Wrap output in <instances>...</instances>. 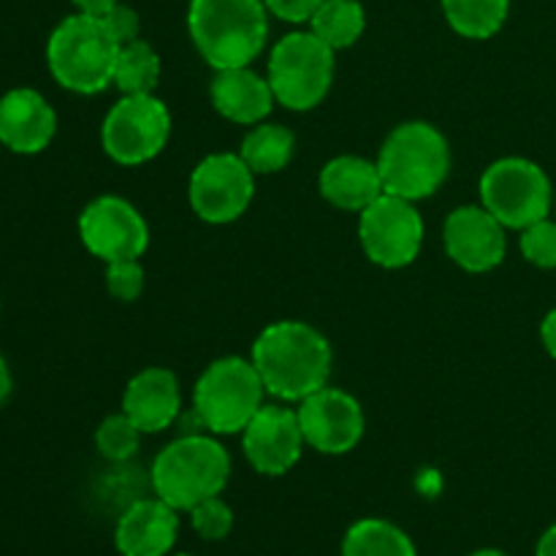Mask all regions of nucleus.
Listing matches in <instances>:
<instances>
[{"label": "nucleus", "instance_id": "nucleus-1", "mask_svg": "<svg viewBox=\"0 0 556 556\" xmlns=\"http://www.w3.org/2000/svg\"><path fill=\"white\" fill-rule=\"evenodd\" d=\"M250 362L258 369L266 394L299 405L304 396L329 386L334 351L315 326L275 320L255 337Z\"/></svg>", "mask_w": 556, "mask_h": 556}, {"label": "nucleus", "instance_id": "nucleus-2", "mask_svg": "<svg viewBox=\"0 0 556 556\" xmlns=\"http://www.w3.org/2000/svg\"><path fill=\"white\" fill-rule=\"evenodd\" d=\"M188 33L210 68H244L264 52L269 9L264 0H190Z\"/></svg>", "mask_w": 556, "mask_h": 556}, {"label": "nucleus", "instance_id": "nucleus-3", "mask_svg": "<svg viewBox=\"0 0 556 556\" xmlns=\"http://www.w3.org/2000/svg\"><path fill=\"white\" fill-rule=\"evenodd\" d=\"M150 476L155 497L190 514L204 500L220 497L231 478V456L215 434H182L155 456Z\"/></svg>", "mask_w": 556, "mask_h": 556}, {"label": "nucleus", "instance_id": "nucleus-4", "mask_svg": "<svg viewBox=\"0 0 556 556\" xmlns=\"http://www.w3.org/2000/svg\"><path fill=\"white\" fill-rule=\"evenodd\" d=\"M123 43L114 38L103 16H65L47 41V65L52 79L76 96H96L114 85V65Z\"/></svg>", "mask_w": 556, "mask_h": 556}, {"label": "nucleus", "instance_id": "nucleus-5", "mask_svg": "<svg viewBox=\"0 0 556 556\" xmlns=\"http://www.w3.org/2000/svg\"><path fill=\"white\" fill-rule=\"evenodd\" d=\"M378 168L386 193L407 201L429 199L451 174L448 139L424 119L396 125L380 147Z\"/></svg>", "mask_w": 556, "mask_h": 556}, {"label": "nucleus", "instance_id": "nucleus-6", "mask_svg": "<svg viewBox=\"0 0 556 556\" xmlns=\"http://www.w3.org/2000/svg\"><path fill=\"white\" fill-rule=\"evenodd\" d=\"M264 380L250 358L223 356L215 358L193 386V410L204 421L206 432L242 434L264 407Z\"/></svg>", "mask_w": 556, "mask_h": 556}, {"label": "nucleus", "instance_id": "nucleus-7", "mask_svg": "<svg viewBox=\"0 0 556 556\" xmlns=\"http://www.w3.org/2000/svg\"><path fill=\"white\" fill-rule=\"evenodd\" d=\"M334 49L313 30H293L275 43L266 65V79L280 106L309 112L320 106L334 85Z\"/></svg>", "mask_w": 556, "mask_h": 556}, {"label": "nucleus", "instance_id": "nucleus-8", "mask_svg": "<svg viewBox=\"0 0 556 556\" xmlns=\"http://www.w3.org/2000/svg\"><path fill=\"white\" fill-rule=\"evenodd\" d=\"M481 204L510 231H525L552 215L556 190L548 174L527 157H500L481 174Z\"/></svg>", "mask_w": 556, "mask_h": 556}, {"label": "nucleus", "instance_id": "nucleus-9", "mask_svg": "<svg viewBox=\"0 0 556 556\" xmlns=\"http://www.w3.org/2000/svg\"><path fill=\"white\" fill-rule=\"evenodd\" d=\"M172 139V112L150 96H123L101 123V147L119 166H141L166 150Z\"/></svg>", "mask_w": 556, "mask_h": 556}, {"label": "nucleus", "instance_id": "nucleus-10", "mask_svg": "<svg viewBox=\"0 0 556 556\" xmlns=\"http://www.w3.org/2000/svg\"><path fill=\"white\" fill-rule=\"evenodd\" d=\"M424 217L416 201L383 193L358 212V242L364 255L383 269H405L424 248Z\"/></svg>", "mask_w": 556, "mask_h": 556}, {"label": "nucleus", "instance_id": "nucleus-11", "mask_svg": "<svg viewBox=\"0 0 556 556\" xmlns=\"http://www.w3.org/2000/svg\"><path fill=\"white\" fill-rule=\"evenodd\" d=\"M255 195V174L239 152H215L193 168L188 182V201L195 215L212 226L239 220Z\"/></svg>", "mask_w": 556, "mask_h": 556}, {"label": "nucleus", "instance_id": "nucleus-12", "mask_svg": "<svg viewBox=\"0 0 556 556\" xmlns=\"http://www.w3.org/2000/svg\"><path fill=\"white\" fill-rule=\"evenodd\" d=\"M79 239L87 253L103 264L139 261L150 248V226L128 199L106 193L81 210Z\"/></svg>", "mask_w": 556, "mask_h": 556}, {"label": "nucleus", "instance_id": "nucleus-13", "mask_svg": "<svg viewBox=\"0 0 556 556\" xmlns=\"http://www.w3.org/2000/svg\"><path fill=\"white\" fill-rule=\"evenodd\" d=\"M304 443L326 456L351 454L364 438L367 418L362 402L348 391L324 386L304 396L296 407Z\"/></svg>", "mask_w": 556, "mask_h": 556}, {"label": "nucleus", "instance_id": "nucleus-14", "mask_svg": "<svg viewBox=\"0 0 556 556\" xmlns=\"http://www.w3.org/2000/svg\"><path fill=\"white\" fill-rule=\"evenodd\" d=\"M508 228L483 204L456 206L443 223V244L448 258L470 275L497 269L508 253Z\"/></svg>", "mask_w": 556, "mask_h": 556}, {"label": "nucleus", "instance_id": "nucleus-15", "mask_svg": "<svg viewBox=\"0 0 556 556\" xmlns=\"http://www.w3.org/2000/svg\"><path fill=\"white\" fill-rule=\"evenodd\" d=\"M302 424L286 405H264L242 432V451L261 476L280 478L299 465L304 451Z\"/></svg>", "mask_w": 556, "mask_h": 556}, {"label": "nucleus", "instance_id": "nucleus-16", "mask_svg": "<svg viewBox=\"0 0 556 556\" xmlns=\"http://www.w3.org/2000/svg\"><path fill=\"white\" fill-rule=\"evenodd\" d=\"M58 134L52 103L33 87H14L0 98V144L16 155H38Z\"/></svg>", "mask_w": 556, "mask_h": 556}, {"label": "nucleus", "instance_id": "nucleus-17", "mask_svg": "<svg viewBox=\"0 0 556 556\" xmlns=\"http://www.w3.org/2000/svg\"><path fill=\"white\" fill-rule=\"evenodd\" d=\"M123 413L144 434L166 432L182 413L177 375L166 367H147L136 372L125 386Z\"/></svg>", "mask_w": 556, "mask_h": 556}, {"label": "nucleus", "instance_id": "nucleus-18", "mask_svg": "<svg viewBox=\"0 0 556 556\" xmlns=\"http://www.w3.org/2000/svg\"><path fill=\"white\" fill-rule=\"evenodd\" d=\"M179 538V510L161 497L136 500L114 527L119 556H168Z\"/></svg>", "mask_w": 556, "mask_h": 556}, {"label": "nucleus", "instance_id": "nucleus-19", "mask_svg": "<svg viewBox=\"0 0 556 556\" xmlns=\"http://www.w3.org/2000/svg\"><path fill=\"white\" fill-rule=\"evenodd\" d=\"M210 101L215 112L228 123L258 125L269 117L277 98L269 79L244 65V68L215 71L210 85Z\"/></svg>", "mask_w": 556, "mask_h": 556}, {"label": "nucleus", "instance_id": "nucleus-20", "mask_svg": "<svg viewBox=\"0 0 556 556\" xmlns=\"http://www.w3.org/2000/svg\"><path fill=\"white\" fill-rule=\"evenodd\" d=\"M318 190L331 206L342 212H362L386 193L378 161L362 155L331 157L318 177Z\"/></svg>", "mask_w": 556, "mask_h": 556}, {"label": "nucleus", "instance_id": "nucleus-21", "mask_svg": "<svg viewBox=\"0 0 556 556\" xmlns=\"http://www.w3.org/2000/svg\"><path fill=\"white\" fill-rule=\"evenodd\" d=\"M296 136L280 123H258L248 130L239 147V157L250 166L255 177L277 174L293 161Z\"/></svg>", "mask_w": 556, "mask_h": 556}, {"label": "nucleus", "instance_id": "nucleus-22", "mask_svg": "<svg viewBox=\"0 0 556 556\" xmlns=\"http://www.w3.org/2000/svg\"><path fill=\"white\" fill-rule=\"evenodd\" d=\"M342 556H418V552L402 527L386 519H362L348 527Z\"/></svg>", "mask_w": 556, "mask_h": 556}, {"label": "nucleus", "instance_id": "nucleus-23", "mask_svg": "<svg viewBox=\"0 0 556 556\" xmlns=\"http://www.w3.org/2000/svg\"><path fill=\"white\" fill-rule=\"evenodd\" d=\"M307 25L320 41L340 52V49H351L364 36L367 11L358 0H324Z\"/></svg>", "mask_w": 556, "mask_h": 556}, {"label": "nucleus", "instance_id": "nucleus-24", "mask_svg": "<svg viewBox=\"0 0 556 556\" xmlns=\"http://www.w3.org/2000/svg\"><path fill=\"white\" fill-rule=\"evenodd\" d=\"M445 22L462 38L486 41L508 22L510 0H440Z\"/></svg>", "mask_w": 556, "mask_h": 556}, {"label": "nucleus", "instance_id": "nucleus-25", "mask_svg": "<svg viewBox=\"0 0 556 556\" xmlns=\"http://www.w3.org/2000/svg\"><path fill=\"white\" fill-rule=\"evenodd\" d=\"M157 81H161V54L155 52V47H150L144 38L123 43L114 65V87L123 96H150L155 92Z\"/></svg>", "mask_w": 556, "mask_h": 556}, {"label": "nucleus", "instance_id": "nucleus-26", "mask_svg": "<svg viewBox=\"0 0 556 556\" xmlns=\"http://www.w3.org/2000/svg\"><path fill=\"white\" fill-rule=\"evenodd\" d=\"M141 429L125 413L109 416L96 429V448L109 462H128L139 454Z\"/></svg>", "mask_w": 556, "mask_h": 556}, {"label": "nucleus", "instance_id": "nucleus-27", "mask_svg": "<svg viewBox=\"0 0 556 556\" xmlns=\"http://www.w3.org/2000/svg\"><path fill=\"white\" fill-rule=\"evenodd\" d=\"M190 527L201 541H226L233 530V510L220 497H210L190 510Z\"/></svg>", "mask_w": 556, "mask_h": 556}, {"label": "nucleus", "instance_id": "nucleus-28", "mask_svg": "<svg viewBox=\"0 0 556 556\" xmlns=\"http://www.w3.org/2000/svg\"><path fill=\"white\" fill-rule=\"evenodd\" d=\"M521 255L538 269H556V220L543 217L532 223L525 231H519Z\"/></svg>", "mask_w": 556, "mask_h": 556}, {"label": "nucleus", "instance_id": "nucleus-29", "mask_svg": "<svg viewBox=\"0 0 556 556\" xmlns=\"http://www.w3.org/2000/svg\"><path fill=\"white\" fill-rule=\"evenodd\" d=\"M106 288L117 302H136L141 291H144V266H141V258L106 264Z\"/></svg>", "mask_w": 556, "mask_h": 556}, {"label": "nucleus", "instance_id": "nucleus-30", "mask_svg": "<svg viewBox=\"0 0 556 556\" xmlns=\"http://www.w3.org/2000/svg\"><path fill=\"white\" fill-rule=\"evenodd\" d=\"M103 22H106L109 30L114 33V38H117L119 43L136 41L141 33L139 14H136V9H130V5L125 3H117L112 11H106V14H103Z\"/></svg>", "mask_w": 556, "mask_h": 556}, {"label": "nucleus", "instance_id": "nucleus-31", "mask_svg": "<svg viewBox=\"0 0 556 556\" xmlns=\"http://www.w3.org/2000/svg\"><path fill=\"white\" fill-rule=\"evenodd\" d=\"M269 14H275L277 20L291 22V25H302V22H309V16L318 11V5L324 0H264Z\"/></svg>", "mask_w": 556, "mask_h": 556}, {"label": "nucleus", "instance_id": "nucleus-32", "mask_svg": "<svg viewBox=\"0 0 556 556\" xmlns=\"http://www.w3.org/2000/svg\"><path fill=\"white\" fill-rule=\"evenodd\" d=\"M541 342H543V348H546L548 356H552L556 362V307L546 315V318H543Z\"/></svg>", "mask_w": 556, "mask_h": 556}, {"label": "nucleus", "instance_id": "nucleus-33", "mask_svg": "<svg viewBox=\"0 0 556 556\" xmlns=\"http://www.w3.org/2000/svg\"><path fill=\"white\" fill-rule=\"evenodd\" d=\"M76 5V11L81 14H92V16H103L106 11H112L114 5L123 3V0H71Z\"/></svg>", "mask_w": 556, "mask_h": 556}, {"label": "nucleus", "instance_id": "nucleus-34", "mask_svg": "<svg viewBox=\"0 0 556 556\" xmlns=\"http://www.w3.org/2000/svg\"><path fill=\"white\" fill-rule=\"evenodd\" d=\"M535 556H556V525L548 527L535 546Z\"/></svg>", "mask_w": 556, "mask_h": 556}, {"label": "nucleus", "instance_id": "nucleus-35", "mask_svg": "<svg viewBox=\"0 0 556 556\" xmlns=\"http://www.w3.org/2000/svg\"><path fill=\"white\" fill-rule=\"evenodd\" d=\"M11 396V369L5 364V358L0 356V407L5 405V400Z\"/></svg>", "mask_w": 556, "mask_h": 556}, {"label": "nucleus", "instance_id": "nucleus-36", "mask_svg": "<svg viewBox=\"0 0 556 556\" xmlns=\"http://www.w3.org/2000/svg\"><path fill=\"white\" fill-rule=\"evenodd\" d=\"M467 556H510V554L500 552V548H478V552H472V554H467Z\"/></svg>", "mask_w": 556, "mask_h": 556}, {"label": "nucleus", "instance_id": "nucleus-37", "mask_svg": "<svg viewBox=\"0 0 556 556\" xmlns=\"http://www.w3.org/2000/svg\"><path fill=\"white\" fill-rule=\"evenodd\" d=\"M172 556H193V554H172Z\"/></svg>", "mask_w": 556, "mask_h": 556}, {"label": "nucleus", "instance_id": "nucleus-38", "mask_svg": "<svg viewBox=\"0 0 556 556\" xmlns=\"http://www.w3.org/2000/svg\"><path fill=\"white\" fill-rule=\"evenodd\" d=\"M554 210H556V199H554Z\"/></svg>", "mask_w": 556, "mask_h": 556}]
</instances>
